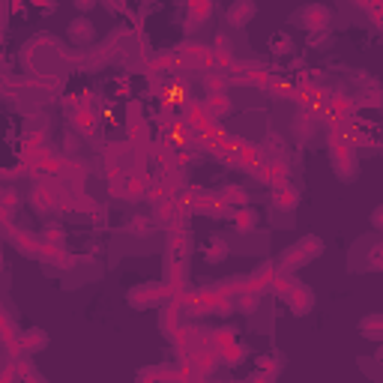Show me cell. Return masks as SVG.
<instances>
[{"label":"cell","mask_w":383,"mask_h":383,"mask_svg":"<svg viewBox=\"0 0 383 383\" xmlns=\"http://www.w3.org/2000/svg\"><path fill=\"white\" fill-rule=\"evenodd\" d=\"M16 204H18V195L12 192V189H6L4 192V216L6 219H12V210H16Z\"/></svg>","instance_id":"20"},{"label":"cell","mask_w":383,"mask_h":383,"mask_svg":"<svg viewBox=\"0 0 383 383\" xmlns=\"http://www.w3.org/2000/svg\"><path fill=\"white\" fill-rule=\"evenodd\" d=\"M246 383H273V374H266V372H258V374H252Z\"/></svg>","instance_id":"23"},{"label":"cell","mask_w":383,"mask_h":383,"mask_svg":"<svg viewBox=\"0 0 383 383\" xmlns=\"http://www.w3.org/2000/svg\"><path fill=\"white\" fill-rule=\"evenodd\" d=\"M69 123H72L78 132L93 135L96 126H99V111L81 99V102H72V111H69Z\"/></svg>","instance_id":"5"},{"label":"cell","mask_w":383,"mask_h":383,"mask_svg":"<svg viewBox=\"0 0 383 383\" xmlns=\"http://www.w3.org/2000/svg\"><path fill=\"white\" fill-rule=\"evenodd\" d=\"M372 225L377 231H383V204H377L374 210H372Z\"/></svg>","instance_id":"22"},{"label":"cell","mask_w":383,"mask_h":383,"mask_svg":"<svg viewBox=\"0 0 383 383\" xmlns=\"http://www.w3.org/2000/svg\"><path fill=\"white\" fill-rule=\"evenodd\" d=\"M273 204L279 210H293L296 204H300V189L293 186V183H279V186H273Z\"/></svg>","instance_id":"10"},{"label":"cell","mask_w":383,"mask_h":383,"mask_svg":"<svg viewBox=\"0 0 383 383\" xmlns=\"http://www.w3.org/2000/svg\"><path fill=\"white\" fill-rule=\"evenodd\" d=\"M216 195H219V201H222L225 207H231V210L249 204V192H246L243 186H222Z\"/></svg>","instance_id":"13"},{"label":"cell","mask_w":383,"mask_h":383,"mask_svg":"<svg viewBox=\"0 0 383 383\" xmlns=\"http://www.w3.org/2000/svg\"><path fill=\"white\" fill-rule=\"evenodd\" d=\"M330 156H333V168L342 180H353L357 177V153H353V144L347 141L345 123L338 129L330 132Z\"/></svg>","instance_id":"1"},{"label":"cell","mask_w":383,"mask_h":383,"mask_svg":"<svg viewBox=\"0 0 383 383\" xmlns=\"http://www.w3.org/2000/svg\"><path fill=\"white\" fill-rule=\"evenodd\" d=\"M330 21H333L330 6L311 4L300 9V27H306V31H323V27H330Z\"/></svg>","instance_id":"6"},{"label":"cell","mask_w":383,"mask_h":383,"mask_svg":"<svg viewBox=\"0 0 383 383\" xmlns=\"http://www.w3.org/2000/svg\"><path fill=\"white\" fill-rule=\"evenodd\" d=\"M212 9H216V6L207 4V0H192L189 9H186V24H183V27H186V33L198 31V27H201L212 16Z\"/></svg>","instance_id":"8"},{"label":"cell","mask_w":383,"mask_h":383,"mask_svg":"<svg viewBox=\"0 0 383 383\" xmlns=\"http://www.w3.org/2000/svg\"><path fill=\"white\" fill-rule=\"evenodd\" d=\"M168 296H171L168 285H162V281H147V285H138L129 291V303L135 308H153V306H162Z\"/></svg>","instance_id":"4"},{"label":"cell","mask_w":383,"mask_h":383,"mask_svg":"<svg viewBox=\"0 0 383 383\" xmlns=\"http://www.w3.org/2000/svg\"><path fill=\"white\" fill-rule=\"evenodd\" d=\"M362 12H368V18H372V24H377L383 31V0H377V4H357Z\"/></svg>","instance_id":"19"},{"label":"cell","mask_w":383,"mask_h":383,"mask_svg":"<svg viewBox=\"0 0 383 383\" xmlns=\"http://www.w3.org/2000/svg\"><path fill=\"white\" fill-rule=\"evenodd\" d=\"M225 258H228V243H225L222 237H210V243L204 249V261L207 264H222Z\"/></svg>","instance_id":"16"},{"label":"cell","mask_w":383,"mask_h":383,"mask_svg":"<svg viewBox=\"0 0 383 383\" xmlns=\"http://www.w3.org/2000/svg\"><path fill=\"white\" fill-rule=\"evenodd\" d=\"M111 195L123 198V201H138V198L147 195V180L135 171L111 174Z\"/></svg>","instance_id":"3"},{"label":"cell","mask_w":383,"mask_h":383,"mask_svg":"<svg viewBox=\"0 0 383 383\" xmlns=\"http://www.w3.org/2000/svg\"><path fill=\"white\" fill-rule=\"evenodd\" d=\"M269 48H273L276 54H291L293 51V39L285 31H279L273 39H269Z\"/></svg>","instance_id":"18"},{"label":"cell","mask_w":383,"mask_h":383,"mask_svg":"<svg viewBox=\"0 0 383 383\" xmlns=\"http://www.w3.org/2000/svg\"><path fill=\"white\" fill-rule=\"evenodd\" d=\"M258 212L254 210H237V231H252V228H258Z\"/></svg>","instance_id":"17"},{"label":"cell","mask_w":383,"mask_h":383,"mask_svg":"<svg viewBox=\"0 0 383 383\" xmlns=\"http://www.w3.org/2000/svg\"><path fill=\"white\" fill-rule=\"evenodd\" d=\"M254 16H258V6L249 4V0H239V4H231L228 12H225V21L234 24V27H243L249 24Z\"/></svg>","instance_id":"9"},{"label":"cell","mask_w":383,"mask_h":383,"mask_svg":"<svg viewBox=\"0 0 383 383\" xmlns=\"http://www.w3.org/2000/svg\"><path fill=\"white\" fill-rule=\"evenodd\" d=\"M323 252V243L318 237H303L296 246H291L285 254H281V273H296L300 266L311 264V258H318Z\"/></svg>","instance_id":"2"},{"label":"cell","mask_w":383,"mask_h":383,"mask_svg":"<svg viewBox=\"0 0 383 383\" xmlns=\"http://www.w3.org/2000/svg\"><path fill=\"white\" fill-rule=\"evenodd\" d=\"M285 303L291 306L293 315H306V311H308L311 306H315V293H311V288H308V285H303V281H300V285L293 288V293L288 296Z\"/></svg>","instance_id":"11"},{"label":"cell","mask_w":383,"mask_h":383,"mask_svg":"<svg viewBox=\"0 0 383 383\" xmlns=\"http://www.w3.org/2000/svg\"><path fill=\"white\" fill-rule=\"evenodd\" d=\"M60 195L63 192H58V186H51V183H39V186L33 189V195H31V201H33V207L39 212H54L60 207Z\"/></svg>","instance_id":"7"},{"label":"cell","mask_w":383,"mask_h":383,"mask_svg":"<svg viewBox=\"0 0 383 383\" xmlns=\"http://www.w3.org/2000/svg\"><path fill=\"white\" fill-rule=\"evenodd\" d=\"M168 249H171L174 258H186L192 252V234L186 228H174V239L168 243Z\"/></svg>","instance_id":"14"},{"label":"cell","mask_w":383,"mask_h":383,"mask_svg":"<svg viewBox=\"0 0 383 383\" xmlns=\"http://www.w3.org/2000/svg\"><path fill=\"white\" fill-rule=\"evenodd\" d=\"M368 264H372V269H383V239L374 243L372 254H368Z\"/></svg>","instance_id":"21"},{"label":"cell","mask_w":383,"mask_h":383,"mask_svg":"<svg viewBox=\"0 0 383 383\" xmlns=\"http://www.w3.org/2000/svg\"><path fill=\"white\" fill-rule=\"evenodd\" d=\"M69 39L78 42V45H90V42L96 39V27L90 18H75L72 24H69Z\"/></svg>","instance_id":"12"},{"label":"cell","mask_w":383,"mask_h":383,"mask_svg":"<svg viewBox=\"0 0 383 383\" xmlns=\"http://www.w3.org/2000/svg\"><path fill=\"white\" fill-rule=\"evenodd\" d=\"M48 345V335L42 333V330H27L21 338H18V347L24 350V353H36V350H42Z\"/></svg>","instance_id":"15"}]
</instances>
